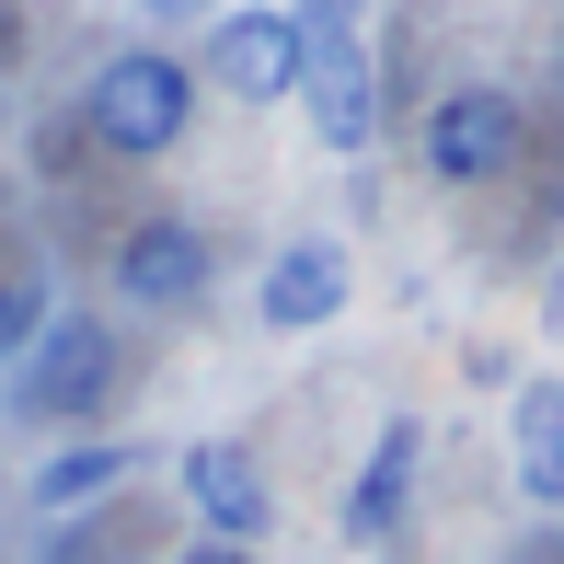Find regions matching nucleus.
<instances>
[{"mask_svg":"<svg viewBox=\"0 0 564 564\" xmlns=\"http://www.w3.org/2000/svg\"><path fill=\"white\" fill-rule=\"evenodd\" d=\"M289 23H300V93L289 105H312L323 150H369L380 93H369V58H357V35H346V0H312V12H289Z\"/></svg>","mask_w":564,"mask_h":564,"instance_id":"3","label":"nucleus"},{"mask_svg":"<svg viewBox=\"0 0 564 564\" xmlns=\"http://www.w3.org/2000/svg\"><path fill=\"white\" fill-rule=\"evenodd\" d=\"M0 58H23V23H12V0H0Z\"/></svg>","mask_w":564,"mask_h":564,"instance_id":"15","label":"nucleus"},{"mask_svg":"<svg viewBox=\"0 0 564 564\" xmlns=\"http://www.w3.org/2000/svg\"><path fill=\"white\" fill-rule=\"evenodd\" d=\"M415 449H426V426H415V415H392V426L369 438V460H357V484H346V542H392L403 484H415Z\"/></svg>","mask_w":564,"mask_h":564,"instance_id":"9","label":"nucleus"},{"mask_svg":"<svg viewBox=\"0 0 564 564\" xmlns=\"http://www.w3.org/2000/svg\"><path fill=\"white\" fill-rule=\"evenodd\" d=\"M116 289H127V312H185V300L208 289V230L196 219H127Z\"/></svg>","mask_w":564,"mask_h":564,"instance_id":"8","label":"nucleus"},{"mask_svg":"<svg viewBox=\"0 0 564 564\" xmlns=\"http://www.w3.org/2000/svg\"><path fill=\"white\" fill-rule=\"evenodd\" d=\"M208 82L230 93V105H289L300 93V23L265 12V0H230V12L208 23Z\"/></svg>","mask_w":564,"mask_h":564,"instance_id":"5","label":"nucleus"},{"mask_svg":"<svg viewBox=\"0 0 564 564\" xmlns=\"http://www.w3.org/2000/svg\"><path fill=\"white\" fill-rule=\"evenodd\" d=\"M139 473V449H116V438H82V449H58L35 473V507H82V496H116V484Z\"/></svg>","mask_w":564,"mask_h":564,"instance_id":"11","label":"nucleus"},{"mask_svg":"<svg viewBox=\"0 0 564 564\" xmlns=\"http://www.w3.org/2000/svg\"><path fill=\"white\" fill-rule=\"evenodd\" d=\"M173 473H185V507L208 519V542H230V553H242V542H265L276 496H265V460H253L242 438H196Z\"/></svg>","mask_w":564,"mask_h":564,"instance_id":"6","label":"nucleus"},{"mask_svg":"<svg viewBox=\"0 0 564 564\" xmlns=\"http://www.w3.org/2000/svg\"><path fill=\"white\" fill-rule=\"evenodd\" d=\"M185 127H196V69L162 58V46H116L82 93V139L116 150V162H162Z\"/></svg>","mask_w":564,"mask_h":564,"instance_id":"1","label":"nucleus"},{"mask_svg":"<svg viewBox=\"0 0 564 564\" xmlns=\"http://www.w3.org/2000/svg\"><path fill=\"white\" fill-rule=\"evenodd\" d=\"M346 289H357V265H346V242H289V253H265V276H253V323L265 335H312V323H335L346 312Z\"/></svg>","mask_w":564,"mask_h":564,"instance_id":"7","label":"nucleus"},{"mask_svg":"<svg viewBox=\"0 0 564 564\" xmlns=\"http://www.w3.org/2000/svg\"><path fill=\"white\" fill-rule=\"evenodd\" d=\"M46 312H58V300H46L35 276H0V369H12V357L35 346V323H46Z\"/></svg>","mask_w":564,"mask_h":564,"instance_id":"12","label":"nucleus"},{"mask_svg":"<svg viewBox=\"0 0 564 564\" xmlns=\"http://www.w3.org/2000/svg\"><path fill=\"white\" fill-rule=\"evenodd\" d=\"M116 323L105 312H46L35 323V346L12 357V415L23 426H82L93 403L116 392Z\"/></svg>","mask_w":564,"mask_h":564,"instance_id":"2","label":"nucleus"},{"mask_svg":"<svg viewBox=\"0 0 564 564\" xmlns=\"http://www.w3.org/2000/svg\"><path fill=\"white\" fill-rule=\"evenodd\" d=\"M185 564H242V553H230V542H196V553H185Z\"/></svg>","mask_w":564,"mask_h":564,"instance_id":"16","label":"nucleus"},{"mask_svg":"<svg viewBox=\"0 0 564 564\" xmlns=\"http://www.w3.org/2000/svg\"><path fill=\"white\" fill-rule=\"evenodd\" d=\"M415 162L438 173V185H496L507 162H519V105H507L496 82H449L438 105L415 127Z\"/></svg>","mask_w":564,"mask_h":564,"instance_id":"4","label":"nucleus"},{"mask_svg":"<svg viewBox=\"0 0 564 564\" xmlns=\"http://www.w3.org/2000/svg\"><path fill=\"white\" fill-rule=\"evenodd\" d=\"M139 12H150V23H219L230 0H139Z\"/></svg>","mask_w":564,"mask_h":564,"instance_id":"13","label":"nucleus"},{"mask_svg":"<svg viewBox=\"0 0 564 564\" xmlns=\"http://www.w3.org/2000/svg\"><path fill=\"white\" fill-rule=\"evenodd\" d=\"M542 323H553V335H564V265H553V289H542Z\"/></svg>","mask_w":564,"mask_h":564,"instance_id":"14","label":"nucleus"},{"mask_svg":"<svg viewBox=\"0 0 564 564\" xmlns=\"http://www.w3.org/2000/svg\"><path fill=\"white\" fill-rule=\"evenodd\" d=\"M507 460H519L530 507H564V380H519V403H507Z\"/></svg>","mask_w":564,"mask_h":564,"instance_id":"10","label":"nucleus"}]
</instances>
